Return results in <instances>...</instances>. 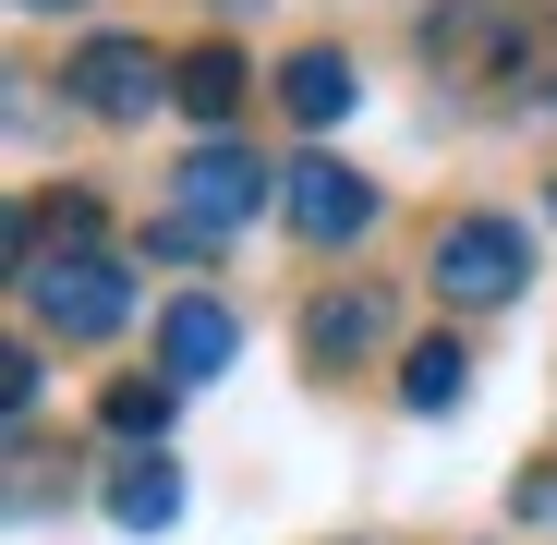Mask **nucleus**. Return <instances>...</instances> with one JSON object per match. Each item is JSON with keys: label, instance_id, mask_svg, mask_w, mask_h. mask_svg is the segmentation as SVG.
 Wrapping results in <instances>:
<instances>
[{"label": "nucleus", "instance_id": "nucleus-6", "mask_svg": "<svg viewBox=\"0 0 557 545\" xmlns=\"http://www.w3.org/2000/svg\"><path fill=\"white\" fill-rule=\"evenodd\" d=\"M61 98H73L85 122H146V110L170 98V61H158L146 37H85V49L61 61Z\"/></svg>", "mask_w": 557, "mask_h": 545}, {"label": "nucleus", "instance_id": "nucleus-7", "mask_svg": "<svg viewBox=\"0 0 557 545\" xmlns=\"http://www.w3.org/2000/svg\"><path fill=\"white\" fill-rule=\"evenodd\" d=\"M231 351H243V315H231L219 292L158 304V376H170V388H219V376H231Z\"/></svg>", "mask_w": 557, "mask_h": 545}, {"label": "nucleus", "instance_id": "nucleus-4", "mask_svg": "<svg viewBox=\"0 0 557 545\" xmlns=\"http://www.w3.org/2000/svg\"><path fill=\"white\" fill-rule=\"evenodd\" d=\"M278 207V170L255 158V146H231V134H207L195 158L170 170V219H195L207 243H231V231H255Z\"/></svg>", "mask_w": 557, "mask_h": 545}, {"label": "nucleus", "instance_id": "nucleus-3", "mask_svg": "<svg viewBox=\"0 0 557 545\" xmlns=\"http://www.w3.org/2000/svg\"><path fill=\"white\" fill-rule=\"evenodd\" d=\"M424 280H436V304H460V315H497V304H521V280H533V243H521V219H448L436 243H424Z\"/></svg>", "mask_w": 557, "mask_h": 545}, {"label": "nucleus", "instance_id": "nucleus-19", "mask_svg": "<svg viewBox=\"0 0 557 545\" xmlns=\"http://www.w3.org/2000/svg\"><path fill=\"white\" fill-rule=\"evenodd\" d=\"M545 219H557V195H545Z\"/></svg>", "mask_w": 557, "mask_h": 545}, {"label": "nucleus", "instance_id": "nucleus-11", "mask_svg": "<svg viewBox=\"0 0 557 545\" xmlns=\"http://www.w3.org/2000/svg\"><path fill=\"white\" fill-rule=\"evenodd\" d=\"M170 412H182V388L158 376V363H122V376L98 388V436H122V448H170Z\"/></svg>", "mask_w": 557, "mask_h": 545}, {"label": "nucleus", "instance_id": "nucleus-17", "mask_svg": "<svg viewBox=\"0 0 557 545\" xmlns=\"http://www.w3.org/2000/svg\"><path fill=\"white\" fill-rule=\"evenodd\" d=\"M25 13H73V0H25Z\"/></svg>", "mask_w": 557, "mask_h": 545}, {"label": "nucleus", "instance_id": "nucleus-9", "mask_svg": "<svg viewBox=\"0 0 557 545\" xmlns=\"http://www.w3.org/2000/svg\"><path fill=\"white\" fill-rule=\"evenodd\" d=\"M243 98H255V61H243L231 37H207V49H182V61H170V110L195 122V146H207V134H231V122H243Z\"/></svg>", "mask_w": 557, "mask_h": 545}, {"label": "nucleus", "instance_id": "nucleus-1", "mask_svg": "<svg viewBox=\"0 0 557 545\" xmlns=\"http://www.w3.org/2000/svg\"><path fill=\"white\" fill-rule=\"evenodd\" d=\"M13 292H25V327L37 339H122L134 327V267L110 243H61V255L13 267Z\"/></svg>", "mask_w": 557, "mask_h": 545}, {"label": "nucleus", "instance_id": "nucleus-10", "mask_svg": "<svg viewBox=\"0 0 557 545\" xmlns=\"http://www.w3.org/2000/svg\"><path fill=\"white\" fill-rule=\"evenodd\" d=\"M278 110H292L304 134H339V122L363 110V73H351V49H292V61H278Z\"/></svg>", "mask_w": 557, "mask_h": 545}, {"label": "nucleus", "instance_id": "nucleus-14", "mask_svg": "<svg viewBox=\"0 0 557 545\" xmlns=\"http://www.w3.org/2000/svg\"><path fill=\"white\" fill-rule=\"evenodd\" d=\"M219 243L195 231V219H146V267H207Z\"/></svg>", "mask_w": 557, "mask_h": 545}, {"label": "nucleus", "instance_id": "nucleus-15", "mask_svg": "<svg viewBox=\"0 0 557 545\" xmlns=\"http://www.w3.org/2000/svg\"><path fill=\"white\" fill-rule=\"evenodd\" d=\"M509 521H545V533H557V461H533V473L509 485Z\"/></svg>", "mask_w": 557, "mask_h": 545}, {"label": "nucleus", "instance_id": "nucleus-8", "mask_svg": "<svg viewBox=\"0 0 557 545\" xmlns=\"http://www.w3.org/2000/svg\"><path fill=\"white\" fill-rule=\"evenodd\" d=\"M363 351H388V292L376 280H327L315 304H304V363H363Z\"/></svg>", "mask_w": 557, "mask_h": 545}, {"label": "nucleus", "instance_id": "nucleus-13", "mask_svg": "<svg viewBox=\"0 0 557 545\" xmlns=\"http://www.w3.org/2000/svg\"><path fill=\"white\" fill-rule=\"evenodd\" d=\"M460 400H473V351H460L448 327H436V339H412V351H400V412H424V424H436V412H460Z\"/></svg>", "mask_w": 557, "mask_h": 545}, {"label": "nucleus", "instance_id": "nucleus-18", "mask_svg": "<svg viewBox=\"0 0 557 545\" xmlns=\"http://www.w3.org/2000/svg\"><path fill=\"white\" fill-rule=\"evenodd\" d=\"M219 13H243V0H219Z\"/></svg>", "mask_w": 557, "mask_h": 545}, {"label": "nucleus", "instance_id": "nucleus-5", "mask_svg": "<svg viewBox=\"0 0 557 545\" xmlns=\"http://www.w3.org/2000/svg\"><path fill=\"white\" fill-rule=\"evenodd\" d=\"M278 219H292V243L339 255V243H363V231H376V182H363V170H339L327 146H304V158H278Z\"/></svg>", "mask_w": 557, "mask_h": 545}, {"label": "nucleus", "instance_id": "nucleus-12", "mask_svg": "<svg viewBox=\"0 0 557 545\" xmlns=\"http://www.w3.org/2000/svg\"><path fill=\"white\" fill-rule=\"evenodd\" d=\"M110 521H122V533H170V521H182V461H170V448L110 461Z\"/></svg>", "mask_w": 557, "mask_h": 545}, {"label": "nucleus", "instance_id": "nucleus-16", "mask_svg": "<svg viewBox=\"0 0 557 545\" xmlns=\"http://www.w3.org/2000/svg\"><path fill=\"white\" fill-rule=\"evenodd\" d=\"M533 98L557 110V25H545V61H533Z\"/></svg>", "mask_w": 557, "mask_h": 545}, {"label": "nucleus", "instance_id": "nucleus-2", "mask_svg": "<svg viewBox=\"0 0 557 545\" xmlns=\"http://www.w3.org/2000/svg\"><path fill=\"white\" fill-rule=\"evenodd\" d=\"M412 49H424L448 85H485V73H521V85H533L545 25H533V0H424Z\"/></svg>", "mask_w": 557, "mask_h": 545}]
</instances>
